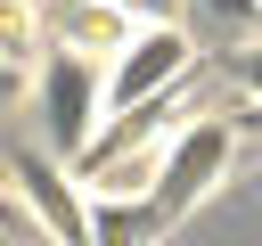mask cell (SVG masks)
<instances>
[{
	"mask_svg": "<svg viewBox=\"0 0 262 246\" xmlns=\"http://www.w3.org/2000/svg\"><path fill=\"white\" fill-rule=\"evenodd\" d=\"M98 107H106V57L90 49H66L41 66V90H33V123H41V148L82 164V148L98 139Z\"/></svg>",
	"mask_w": 262,
	"mask_h": 246,
	"instance_id": "cell-1",
	"label": "cell"
},
{
	"mask_svg": "<svg viewBox=\"0 0 262 246\" xmlns=\"http://www.w3.org/2000/svg\"><path fill=\"white\" fill-rule=\"evenodd\" d=\"M229 148H237V123H229V115H196V123H180V131L164 139V164H156V205L180 221V213L229 172Z\"/></svg>",
	"mask_w": 262,
	"mask_h": 246,
	"instance_id": "cell-2",
	"label": "cell"
},
{
	"mask_svg": "<svg viewBox=\"0 0 262 246\" xmlns=\"http://www.w3.org/2000/svg\"><path fill=\"white\" fill-rule=\"evenodd\" d=\"M188 57H196V41H188L180 25H139V33L123 41V57L106 66V107H147V98H164V90L188 74Z\"/></svg>",
	"mask_w": 262,
	"mask_h": 246,
	"instance_id": "cell-3",
	"label": "cell"
},
{
	"mask_svg": "<svg viewBox=\"0 0 262 246\" xmlns=\"http://www.w3.org/2000/svg\"><path fill=\"white\" fill-rule=\"evenodd\" d=\"M8 172H16V189H25V205L41 213V230L49 238H66V246H90V180L82 172H66V156H49V148H16L8 156Z\"/></svg>",
	"mask_w": 262,
	"mask_h": 246,
	"instance_id": "cell-4",
	"label": "cell"
},
{
	"mask_svg": "<svg viewBox=\"0 0 262 246\" xmlns=\"http://www.w3.org/2000/svg\"><path fill=\"white\" fill-rule=\"evenodd\" d=\"M164 221L156 189H90V246H156Z\"/></svg>",
	"mask_w": 262,
	"mask_h": 246,
	"instance_id": "cell-5",
	"label": "cell"
},
{
	"mask_svg": "<svg viewBox=\"0 0 262 246\" xmlns=\"http://www.w3.org/2000/svg\"><path fill=\"white\" fill-rule=\"evenodd\" d=\"M66 33H74V49H90V57H106V66H115V57H123V41L139 33V16H131V8H115V0H82V8L66 16Z\"/></svg>",
	"mask_w": 262,
	"mask_h": 246,
	"instance_id": "cell-6",
	"label": "cell"
},
{
	"mask_svg": "<svg viewBox=\"0 0 262 246\" xmlns=\"http://www.w3.org/2000/svg\"><path fill=\"white\" fill-rule=\"evenodd\" d=\"M196 16H205L213 33H229V41H246V33L262 25V0H196Z\"/></svg>",
	"mask_w": 262,
	"mask_h": 246,
	"instance_id": "cell-7",
	"label": "cell"
},
{
	"mask_svg": "<svg viewBox=\"0 0 262 246\" xmlns=\"http://www.w3.org/2000/svg\"><path fill=\"white\" fill-rule=\"evenodd\" d=\"M16 230H41V213L25 205V189H0V238H16Z\"/></svg>",
	"mask_w": 262,
	"mask_h": 246,
	"instance_id": "cell-8",
	"label": "cell"
},
{
	"mask_svg": "<svg viewBox=\"0 0 262 246\" xmlns=\"http://www.w3.org/2000/svg\"><path fill=\"white\" fill-rule=\"evenodd\" d=\"M229 74H237V82H246V90H254V98H262V41H246V49H237V57H229Z\"/></svg>",
	"mask_w": 262,
	"mask_h": 246,
	"instance_id": "cell-9",
	"label": "cell"
},
{
	"mask_svg": "<svg viewBox=\"0 0 262 246\" xmlns=\"http://www.w3.org/2000/svg\"><path fill=\"white\" fill-rule=\"evenodd\" d=\"M115 8H131L139 25H172V8H180V0H115Z\"/></svg>",
	"mask_w": 262,
	"mask_h": 246,
	"instance_id": "cell-10",
	"label": "cell"
},
{
	"mask_svg": "<svg viewBox=\"0 0 262 246\" xmlns=\"http://www.w3.org/2000/svg\"><path fill=\"white\" fill-rule=\"evenodd\" d=\"M229 123H237V139H262V98H246V107H229Z\"/></svg>",
	"mask_w": 262,
	"mask_h": 246,
	"instance_id": "cell-11",
	"label": "cell"
},
{
	"mask_svg": "<svg viewBox=\"0 0 262 246\" xmlns=\"http://www.w3.org/2000/svg\"><path fill=\"white\" fill-rule=\"evenodd\" d=\"M16 90H25V74H16L8 57H0V107H16Z\"/></svg>",
	"mask_w": 262,
	"mask_h": 246,
	"instance_id": "cell-12",
	"label": "cell"
}]
</instances>
